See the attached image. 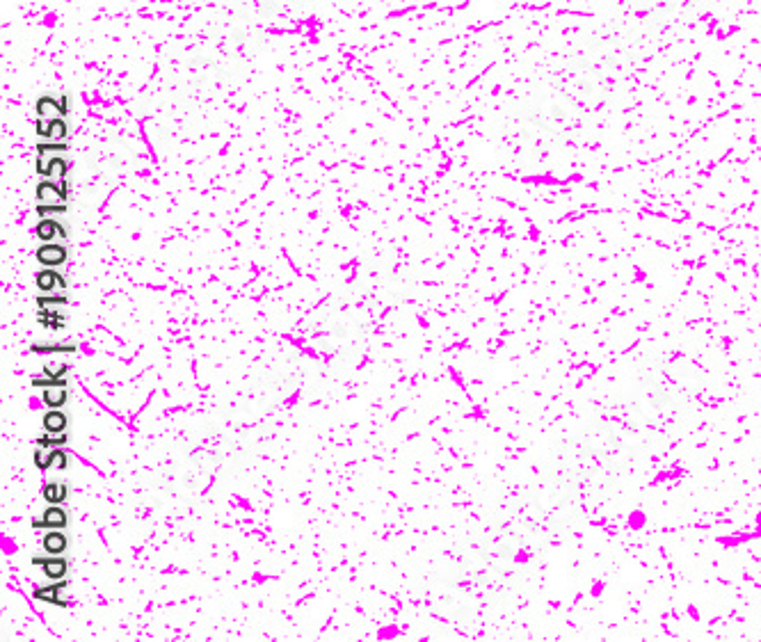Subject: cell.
I'll return each mask as SVG.
<instances>
[{
    "label": "cell",
    "mask_w": 761,
    "mask_h": 642,
    "mask_svg": "<svg viewBox=\"0 0 761 642\" xmlns=\"http://www.w3.org/2000/svg\"><path fill=\"white\" fill-rule=\"evenodd\" d=\"M679 398H684L666 377H647L643 380V391H640V409H643L647 419L654 428H666L679 414Z\"/></svg>",
    "instance_id": "3957f363"
},
{
    "label": "cell",
    "mask_w": 761,
    "mask_h": 642,
    "mask_svg": "<svg viewBox=\"0 0 761 642\" xmlns=\"http://www.w3.org/2000/svg\"><path fill=\"white\" fill-rule=\"evenodd\" d=\"M538 503L558 528L570 526L581 515V485L560 471V476L542 485Z\"/></svg>",
    "instance_id": "7a4b0ae2"
},
{
    "label": "cell",
    "mask_w": 761,
    "mask_h": 642,
    "mask_svg": "<svg viewBox=\"0 0 761 642\" xmlns=\"http://www.w3.org/2000/svg\"><path fill=\"white\" fill-rule=\"evenodd\" d=\"M64 236H67V229H64L60 218H39L37 238L42 243H60Z\"/></svg>",
    "instance_id": "e0dca14e"
},
{
    "label": "cell",
    "mask_w": 761,
    "mask_h": 642,
    "mask_svg": "<svg viewBox=\"0 0 761 642\" xmlns=\"http://www.w3.org/2000/svg\"><path fill=\"white\" fill-rule=\"evenodd\" d=\"M487 558L492 560V565L501 572H517L524 569L531 560V547L522 535L515 531H499L490 537L487 542Z\"/></svg>",
    "instance_id": "ba28073f"
},
{
    "label": "cell",
    "mask_w": 761,
    "mask_h": 642,
    "mask_svg": "<svg viewBox=\"0 0 761 642\" xmlns=\"http://www.w3.org/2000/svg\"><path fill=\"white\" fill-rule=\"evenodd\" d=\"M39 117H64L67 115V99L62 96H42L37 103Z\"/></svg>",
    "instance_id": "44dd1931"
},
{
    "label": "cell",
    "mask_w": 761,
    "mask_h": 642,
    "mask_svg": "<svg viewBox=\"0 0 761 642\" xmlns=\"http://www.w3.org/2000/svg\"><path fill=\"white\" fill-rule=\"evenodd\" d=\"M615 435H618L622 448H640L652 437L654 425L647 419L643 409L638 405H618L606 416Z\"/></svg>",
    "instance_id": "5b68a950"
},
{
    "label": "cell",
    "mask_w": 761,
    "mask_h": 642,
    "mask_svg": "<svg viewBox=\"0 0 761 642\" xmlns=\"http://www.w3.org/2000/svg\"><path fill=\"white\" fill-rule=\"evenodd\" d=\"M67 387H46L44 389V403L46 407L53 409H62L64 403H67Z\"/></svg>",
    "instance_id": "484cf974"
},
{
    "label": "cell",
    "mask_w": 761,
    "mask_h": 642,
    "mask_svg": "<svg viewBox=\"0 0 761 642\" xmlns=\"http://www.w3.org/2000/svg\"><path fill=\"white\" fill-rule=\"evenodd\" d=\"M44 430L46 432H64L67 430V416L62 414V409L48 407V412L44 416Z\"/></svg>",
    "instance_id": "d4e9b609"
},
{
    "label": "cell",
    "mask_w": 761,
    "mask_h": 642,
    "mask_svg": "<svg viewBox=\"0 0 761 642\" xmlns=\"http://www.w3.org/2000/svg\"><path fill=\"white\" fill-rule=\"evenodd\" d=\"M67 499V487L62 483H48L44 487V501L46 505H62Z\"/></svg>",
    "instance_id": "f1b7e54d"
},
{
    "label": "cell",
    "mask_w": 761,
    "mask_h": 642,
    "mask_svg": "<svg viewBox=\"0 0 761 642\" xmlns=\"http://www.w3.org/2000/svg\"><path fill=\"white\" fill-rule=\"evenodd\" d=\"M37 261L42 263L44 268H60L64 261H67V250L60 243H44L37 250Z\"/></svg>",
    "instance_id": "d6986e66"
},
{
    "label": "cell",
    "mask_w": 761,
    "mask_h": 642,
    "mask_svg": "<svg viewBox=\"0 0 761 642\" xmlns=\"http://www.w3.org/2000/svg\"><path fill=\"white\" fill-rule=\"evenodd\" d=\"M661 375L666 377L684 398L698 396V393H702L704 387H707V375H704L702 366L688 355H682V352H670V355L661 361Z\"/></svg>",
    "instance_id": "52a82bcc"
},
{
    "label": "cell",
    "mask_w": 761,
    "mask_h": 642,
    "mask_svg": "<svg viewBox=\"0 0 761 642\" xmlns=\"http://www.w3.org/2000/svg\"><path fill=\"white\" fill-rule=\"evenodd\" d=\"M67 323L64 318L62 309H48V311H39V325L51 329V332H60V329Z\"/></svg>",
    "instance_id": "cb8c5ba5"
},
{
    "label": "cell",
    "mask_w": 761,
    "mask_h": 642,
    "mask_svg": "<svg viewBox=\"0 0 761 642\" xmlns=\"http://www.w3.org/2000/svg\"><path fill=\"white\" fill-rule=\"evenodd\" d=\"M32 565L42 567L48 581H64V576H67V560H64V556H53V553H46V558L35 556Z\"/></svg>",
    "instance_id": "9a60e30c"
},
{
    "label": "cell",
    "mask_w": 761,
    "mask_h": 642,
    "mask_svg": "<svg viewBox=\"0 0 761 642\" xmlns=\"http://www.w3.org/2000/svg\"><path fill=\"white\" fill-rule=\"evenodd\" d=\"M67 524H69V517L62 505H48L42 519L32 521V528H37V531H64Z\"/></svg>",
    "instance_id": "5bb4252c"
},
{
    "label": "cell",
    "mask_w": 761,
    "mask_h": 642,
    "mask_svg": "<svg viewBox=\"0 0 761 642\" xmlns=\"http://www.w3.org/2000/svg\"><path fill=\"white\" fill-rule=\"evenodd\" d=\"M560 471L579 485H595L608 476V457L592 451L586 441H570L560 453Z\"/></svg>",
    "instance_id": "277c9868"
},
{
    "label": "cell",
    "mask_w": 761,
    "mask_h": 642,
    "mask_svg": "<svg viewBox=\"0 0 761 642\" xmlns=\"http://www.w3.org/2000/svg\"><path fill=\"white\" fill-rule=\"evenodd\" d=\"M592 67L604 78H627L634 69V55L618 39H602L592 46Z\"/></svg>",
    "instance_id": "30bf717a"
},
{
    "label": "cell",
    "mask_w": 761,
    "mask_h": 642,
    "mask_svg": "<svg viewBox=\"0 0 761 642\" xmlns=\"http://www.w3.org/2000/svg\"><path fill=\"white\" fill-rule=\"evenodd\" d=\"M37 133L46 144H67V122L64 117H39Z\"/></svg>",
    "instance_id": "4fadbf2b"
},
{
    "label": "cell",
    "mask_w": 761,
    "mask_h": 642,
    "mask_svg": "<svg viewBox=\"0 0 761 642\" xmlns=\"http://www.w3.org/2000/svg\"><path fill=\"white\" fill-rule=\"evenodd\" d=\"M67 286V277L62 275L60 268H44L37 275V288L42 293H62Z\"/></svg>",
    "instance_id": "ac0fdd59"
},
{
    "label": "cell",
    "mask_w": 761,
    "mask_h": 642,
    "mask_svg": "<svg viewBox=\"0 0 761 642\" xmlns=\"http://www.w3.org/2000/svg\"><path fill=\"white\" fill-rule=\"evenodd\" d=\"M581 108L567 99L563 92H551L542 96L535 124H540L549 133H570L581 122Z\"/></svg>",
    "instance_id": "8992f818"
},
{
    "label": "cell",
    "mask_w": 761,
    "mask_h": 642,
    "mask_svg": "<svg viewBox=\"0 0 761 642\" xmlns=\"http://www.w3.org/2000/svg\"><path fill=\"white\" fill-rule=\"evenodd\" d=\"M69 547V540L64 531H46L44 535V551L53 553V556H64V551Z\"/></svg>",
    "instance_id": "7402d4cb"
},
{
    "label": "cell",
    "mask_w": 761,
    "mask_h": 642,
    "mask_svg": "<svg viewBox=\"0 0 761 642\" xmlns=\"http://www.w3.org/2000/svg\"><path fill=\"white\" fill-rule=\"evenodd\" d=\"M64 588H67V579L64 581H51V585H44V588L35 590V599L44 601V604H55V606H67V599L62 597Z\"/></svg>",
    "instance_id": "ffe728a7"
},
{
    "label": "cell",
    "mask_w": 761,
    "mask_h": 642,
    "mask_svg": "<svg viewBox=\"0 0 761 642\" xmlns=\"http://www.w3.org/2000/svg\"><path fill=\"white\" fill-rule=\"evenodd\" d=\"M547 133L540 124H524L512 133V149L517 151L519 158L524 160H538L547 151Z\"/></svg>",
    "instance_id": "8fae6325"
},
{
    "label": "cell",
    "mask_w": 761,
    "mask_h": 642,
    "mask_svg": "<svg viewBox=\"0 0 761 642\" xmlns=\"http://www.w3.org/2000/svg\"><path fill=\"white\" fill-rule=\"evenodd\" d=\"M32 387L46 389V387H67V366L64 364H51L42 368V375L32 380Z\"/></svg>",
    "instance_id": "2e32d148"
},
{
    "label": "cell",
    "mask_w": 761,
    "mask_h": 642,
    "mask_svg": "<svg viewBox=\"0 0 761 642\" xmlns=\"http://www.w3.org/2000/svg\"><path fill=\"white\" fill-rule=\"evenodd\" d=\"M30 352H35V355H39V352H44V355H64V352H76V345L74 343H37L32 345Z\"/></svg>",
    "instance_id": "4316f807"
},
{
    "label": "cell",
    "mask_w": 761,
    "mask_h": 642,
    "mask_svg": "<svg viewBox=\"0 0 761 642\" xmlns=\"http://www.w3.org/2000/svg\"><path fill=\"white\" fill-rule=\"evenodd\" d=\"M560 92L583 112H595L608 99V83L592 64H579L560 78Z\"/></svg>",
    "instance_id": "6da1fadb"
},
{
    "label": "cell",
    "mask_w": 761,
    "mask_h": 642,
    "mask_svg": "<svg viewBox=\"0 0 761 642\" xmlns=\"http://www.w3.org/2000/svg\"><path fill=\"white\" fill-rule=\"evenodd\" d=\"M512 528H515L517 535L524 537L528 547L544 549L554 540L558 526L551 521L547 512L542 510L540 503H528L515 512V524H512Z\"/></svg>",
    "instance_id": "9c48e42d"
},
{
    "label": "cell",
    "mask_w": 761,
    "mask_h": 642,
    "mask_svg": "<svg viewBox=\"0 0 761 642\" xmlns=\"http://www.w3.org/2000/svg\"><path fill=\"white\" fill-rule=\"evenodd\" d=\"M583 441H586L592 451L608 457V460H613V455H618L622 451L620 439H618V435H615L611 423H608L606 419L592 425Z\"/></svg>",
    "instance_id": "7c38bea8"
},
{
    "label": "cell",
    "mask_w": 761,
    "mask_h": 642,
    "mask_svg": "<svg viewBox=\"0 0 761 642\" xmlns=\"http://www.w3.org/2000/svg\"><path fill=\"white\" fill-rule=\"evenodd\" d=\"M643 7H647L650 12H659V14H672L677 10H682L684 5H688V0H640Z\"/></svg>",
    "instance_id": "603a6c76"
},
{
    "label": "cell",
    "mask_w": 761,
    "mask_h": 642,
    "mask_svg": "<svg viewBox=\"0 0 761 642\" xmlns=\"http://www.w3.org/2000/svg\"><path fill=\"white\" fill-rule=\"evenodd\" d=\"M67 304V295L64 293H42L37 298V307L39 311H48V309H62Z\"/></svg>",
    "instance_id": "83f0119b"
}]
</instances>
